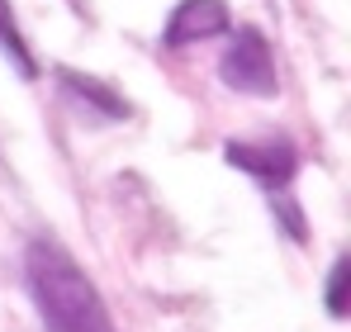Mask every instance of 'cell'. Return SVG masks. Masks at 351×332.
<instances>
[{
  "mask_svg": "<svg viewBox=\"0 0 351 332\" xmlns=\"http://www.w3.org/2000/svg\"><path fill=\"white\" fill-rule=\"evenodd\" d=\"M76 5H81V0H76Z\"/></svg>",
  "mask_w": 351,
  "mask_h": 332,
  "instance_id": "cell-8",
  "label": "cell"
},
{
  "mask_svg": "<svg viewBox=\"0 0 351 332\" xmlns=\"http://www.w3.org/2000/svg\"><path fill=\"white\" fill-rule=\"evenodd\" d=\"M347 276H351V261H347V257H337L332 271H328V294H323L332 318H347Z\"/></svg>",
  "mask_w": 351,
  "mask_h": 332,
  "instance_id": "cell-7",
  "label": "cell"
},
{
  "mask_svg": "<svg viewBox=\"0 0 351 332\" xmlns=\"http://www.w3.org/2000/svg\"><path fill=\"white\" fill-rule=\"evenodd\" d=\"M58 81H62V91L90 114V119H100V123H119V119H128V100H123L119 91H110L105 81L81 76V71H71V67H62Z\"/></svg>",
  "mask_w": 351,
  "mask_h": 332,
  "instance_id": "cell-5",
  "label": "cell"
},
{
  "mask_svg": "<svg viewBox=\"0 0 351 332\" xmlns=\"http://www.w3.org/2000/svg\"><path fill=\"white\" fill-rule=\"evenodd\" d=\"M223 157H228V166L247 171L271 200L290 195V180H294V171H299V152H294L290 143H276V138L271 143H228Z\"/></svg>",
  "mask_w": 351,
  "mask_h": 332,
  "instance_id": "cell-3",
  "label": "cell"
},
{
  "mask_svg": "<svg viewBox=\"0 0 351 332\" xmlns=\"http://www.w3.org/2000/svg\"><path fill=\"white\" fill-rule=\"evenodd\" d=\"M233 29V14L223 0H180L162 29V48H190V43H204V38H219Z\"/></svg>",
  "mask_w": 351,
  "mask_h": 332,
  "instance_id": "cell-4",
  "label": "cell"
},
{
  "mask_svg": "<svg viewBox=\"0 0 351 332\" xmlns=\"http://www.w3.org/2000/svg\"><path fill=\"white\" fill-rule=\"evenodd\" d=\"M24 285L48 332H114L100 289L58 237H34L24 247Z\"/></svg>",
  "mask_w": 351,
  "mask_h": 332,
  "instance_id": "cell-1",
  "label": "cell"
},
{
  "mask_svg": "<svg viewBox=\"0 0 351 332\" xmlns=\"http://www.w3.org/2000/svg\"><path fill=\"white\" fill-rule=\"evenodd\" d=\"M0 57H5L24 81H38V62H34L29 43H24V29H19V19H14L10 0H0Z\"/></svg>",
  "mask_w": 351,
  "mask_h": 332,
  "instance_id": "cell-6",
  "label": "cell"
},
{
  "mask_svg": "<svg viewBox=\"0 0 351 332\" xmlns=\"http://www.w3.org/2000/svg\"><path fill=\"white\" fill-rule=\"evenodd\" d=\"M228 48L219 57V76L233 86L237 95H256V100H271L280 91V71H276V53L266 43L261 29H228Z\"/></svg>",
  "mask_w": 351,
  "mask_h": 332,
  "instance_id": "cell-2",
  "label": "cell"
}]
</instances>
